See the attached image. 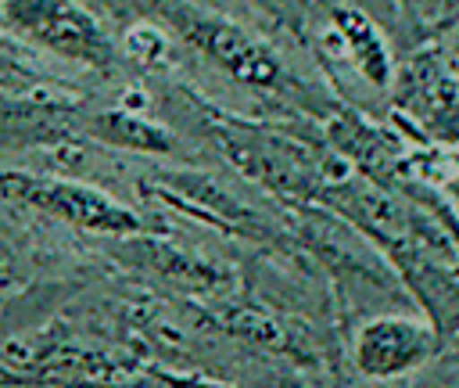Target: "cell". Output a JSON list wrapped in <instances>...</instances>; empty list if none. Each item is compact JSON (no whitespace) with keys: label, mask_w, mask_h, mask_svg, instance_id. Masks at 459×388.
Masks as SVG:
<instances>
[{"label":"cell","mask_w":459,"mask_h":388,"mask_svg":"<svg viewBox=\"0 0 459 388\" xmlns=\"http://www.w3.org/2000/svg\"><path fill=\"white\" fill-rule=\"evenodd\" d=\"M136 4L151 22L169 29L176 40H183L194 54H201L208 65H215L244 90H258L265 97L312 111L323 104L319 93L287 61H280V54L265 40L230 22L226 14H215L190 0H136Z\"/></svg>","instance_id":"cell-1"},{"label":"cell","mask_w":459,"mask_h":388,"mask_svg":"<svg viewBox=\"0 0 459 388\" xmlns=\"http://www.w3.org/2000/svg\"><path fill=\"white\" fill-rule=\"evenodd\" d=\"M4 22L47 54L97 72H111L122 54L97 14L79 0H4Z\"/></svg>","instance_id":"cell-2"},{"label":"cell","mask_w":459,"mask_h":388,"mask_svg":"<svg viewBox=\"0 0 459 388\" xmlns=\"http://www.w3.org/2000/svg\"><path fill=\"white\" fill-rule=\"evenodd\" d=\"M0 198L11 205H25L39 216L61 219L75 230L86 234H140L143 219L118 205L115 198H108L104 190L90 187V183H75V180H61V176H25V172H4L0 176Z\"/></svg>","instance_id":"cell-3"},{"label":"cell","mask_w":459,"mask_h":388,"mask_svg":"<svg viewBox=\"0 0 459 388\" xmlns=\"http://www.w3.org/2000/svg\"><path fill=\"white\" fill-rule=\"evenodd\" d=\"M441 352V334L412 313H373L351 334V366L369 381L420 374Z\"/></svg>","instance_id":"cell-4"},{"label":"cell","mask_w":459,"mask_h":388,"mask_svg":"<svg viewBox=\"0 0 459 388\" xmlns=\"http://www.w3.org/2000/svg\"><path fill=\"white\" fill-rule=\"evenodd\" d=\"M398 108L420 122L437 140H459V65L448 54H416L402 72H394Z\"/></svg>","instance_id":"cell-5"},{"label":"cell","mask_w":459,"mask_h":388,"mask_svg":"<svg viewBox=\"0 0 459 388\" xmlns=\"http://www.w3.org/2000/svg\"><path fill=\"white\" fill-rule=\"evenodd\" d=\"M333 40L341 43V54L348 65L377 90H391L394 83V57L387 50V40L373 25V18L362 7H337L330 22Z\"/></svg>","instance_id":"cell-6"},{"label":"cell","mask_w":459,"mask_h":388,"mask_svg":"<svg viewBox=\"0 0 459 388\" xmlns=\"http://www.w3.org/2000/svg\"><path fill=\"white\" fill-rule=\"evenodd\" d=\"M90 133L111 147H126V151H143V154H172L176 151V133L147 115L115 108V111H100L90 126Z\"/></svg>","instance_id":"cell-7"}]
</instances>
